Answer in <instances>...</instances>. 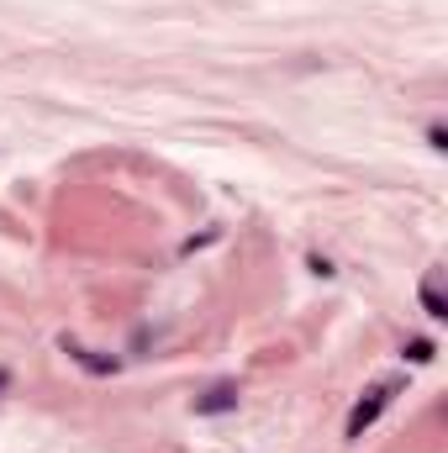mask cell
<instances>
[{"label":"cell","mask_w":448,"mask_h":453,"mask_svg":"<svg viewBox=\"0 0 448 453\" xmlns=\"http://www.w3.org/2000/svg\"><path fill=\"white\" fill-rule=\"evenodd\" d=\"M396 390H401V380H385V385H375V390H364L359 395V406L348 411V438H364L375 422H380V411L396 401Z\"/></svg>","instance_id":"obj_1"},{"label":"cell","mask_w":448,"mask_h":453,"mask_svg":"<svg viewBox=\"0 0 448 453\" xmlns=\"http://www.w3.org/2000/svg\"><path fill=\"white\" fill-rule=\"evenodd\" d=\"M222 411H237V385L232 380L212 385L206 395H196V417H222Z\"/></svg>","instance_id":"obj_2"},{"label":"cell","mask_w":448,"mask_h":453,"mask_svg":"<svg viewBox=\"0 0 448 453\" xmlns=\"http://www.w3.org/2000/svg\"><path fill=\"white\" fill-rule=\"evenodd\" d=\"M58 348H64V353H69L74 364H85L90 374H116V358H101L96 348H80V342H74V338H58Z\"/></svg>","instance_id":"obj_3"},{"label":"cell","mask_w":448,"mask_h":453,"mask_svg":"<svg viewBox=\"0 0 448 453\" xmlns=\"http://www.w3.org/2000/svg\"><path fill=\"white\" fill-rule=\"evenodd\" d=\"M417 296H422V311H428L433 322H444V317H448V301H444V290H438L433 280H422V290H417Z\"/></svg>","instance_id":"obj_4"},{"label":"cell","mask_w":448,"mask_h":453,"mask_svg":"<svg viewBox=\"0 0 448 453\" xmlns=\"http://www.w3.org/2000/svg\"><path fill=\"white\" fill-rule=\"evenodd\" d=\"M401 353H406V364H433V353H438V348H433V338H412Z\"/></svg>","instance_id":"obj_5"},{"label":"cell","mask_w":448,"mask_h":453,"mask_svg":"<svg viewBox=\"0 0 448 453\" xmlns=\"http://www.w3.org/2000/svg\"><path fill=\"white\" fill-rule=\"evenodd\" d=\"M206 242H217V226H212V232H201V237H190V242H180V253L190 258V253H196V248H206Z\"/></svg>","instance_id":"obj_6"},{"label":"cell","mask_w":448,"mask_h":453,"mask_svg":"<svg viewBox=\"0 0 448 453\" xmlns=\"http://www.w3.org/2000/svg\"><path fill=\"white\" fill-rule=\"evenodd\" d=\"M5 390H11V374H5V369H0V395H5Z\"/></svg>","instance_id":"obj_7"}]
</instances>
